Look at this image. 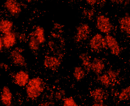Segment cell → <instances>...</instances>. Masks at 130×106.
Masks as SVG:
<instances>
[{
    "instance_id": "cell-1",
    "label": "cell",
    "mask_w": 130,
    "mask_h": 106,
    "mask_svg": "<svg viewBox=\"0 0 130 106\" xmlns=\"http://www.w3.org/2000/svg\"><path fill=\"white\" fill-rule=\"evenodd\" d=\"M26 90L28 97L34 99L39 97L43 92L44 84L41 78L37 77L29 80L26 85Z\"/></svg>"
},
{
    "instance_id": "cell-2",
    "label": "cell",
    "mask_w": 130,
    "mask_h": 106,
    "mask_svg": "<svg viewBox=\"0 0 130 106\" xmlns=\"http://www.w3.org/2000/svg\"><path fill=\"white\" fill-rule=\"evenodd\" d=\"M89 45L92 49L95 51L106 49L107 47L105 38L99 34H96L91 39Z\"/></svg>"
},
{
    "instance_id": "cell-3",
    "label": "cell",
    "mask_w": 130,
    "mask_h": 106,
    "mask_svg": "<svg viewBox=\"0 0 130 106\" xmlns=\"http://www.w3.org/2000/svg\"><path fill=\"white\" fill-rule=\"evenodd\" d=\"M96 25L100 31L105 33H109L113 27L109 19L104 15H100L98 17Z\"/></svg>"
},
{
    "instance_id": "cell-4",
    "label": "cell",
    "mask_w": 130,
    "mask_h": 106,
    "mask_svg": "<svg viewBox=\"0 0 130 106\" xmlns=\"http://www.w3.org/2000/svg\"><path fill=\"white\" fill-rule=\"evenodd\" d=\"M76 29L77 33L75 38V41L78 42L86 40L90 32L89 26L87 24L82 23Z\"/></svg>"
},
{
    "instance_id": "cell-5",
    "label": "cell",
    "mask_w": 130,
    "mask_h": 106,
    "mask_svg": "<svg viewBox=\"0 0 130 106\" xmlns=\"http://www.w3.org/2000/svg\"><path fill=\"white\" fill-rule=\"evenodd\" d=\"M4 4L9 12L13 16H18L21 11L20 5L15 0H7Z\"/></svg>"
},
{
    "instance_id": "cell-6",
    "label": "cell",
    "mask_w": 130,
    "mask_h": 106,
    "mask_svg": "<svg viewBox=\"0 0 130 106\" xmlns=\"http://www.w3.org/2000/svg\"><path fill=\"white\" fill-rule=\"evenodd\" d=\"M107 46L110 50L111 53L116 56L120 53V46L116 39L112 36L107 35L105 37Z\"/></svg>"
},
{
    "instance_id": "cell-7",
    "label": "cell",
    "mask_w": 130,
    "mask_h": 106,
    "mask_svg": "<svg viewBox=\"0 0 130 106\" xmlns=\"http://www.w3.org/2000/svg\"><path fill=\"white\" fill-rule=\"evenodd\" d=\"M43 64L46 68L53 71H55L60 66L61 62L60 59L55 57L46 56Z\"/></svg>"
},
{
    "instance_id": "cell-8",
    "label": "cell",
    "mask_w": 130,
    "mask_h": 106,
    "mask_svg": "<svg viewBox=\"0 0 130 106\" xmlns=\"http://www.w3.org/2000/svg\"><path fill=\"white\" fill-rule=\"evenodd\" d=\"M10 57L13 63L15 65L20 67L26 66L27 63L25 58L20 52L16 49L11 52Z\"/></svg>"
},
{
    "instance_id": "cell-9",
    "label": "cell",
    "mask_w": 130,
    "mask_h": 106,
    "mask_svg": "<svg viewBox=\"0 0 130 106\" xmlns=\"http://www.w3.org/2000/svg\"><path fill=\"white\" fill-rule=\"evenodd\" d=\"M29 80L28 74L23 70L19 71L17 72L14 77L15 83L18 86L21 87L26 86Z\"/></svg>"
},
{
    "instance_id": "cell-10",
    "label": "cell",
    "mask_w": 130,
    "mask_h": 106,
    "mask_svg": "<svg viewBox=\"0 0 130 106\" xmlns=\"http://www.w3.org/2000/svg\"><path fill=\"white\" fill-rule=\"evenodd\" d=\"M12 94L9 88L7 86H4L1 95L2 103L5 106H10L12 103Z\"/></svg>"
},
{
    "instance_id": "cell-11",
    "label": "cell",
    "mask_w": 130,
    "mask_h": 106,
    "mask_svg": "<svg viewBox=\"0 0 130 106\" xmlns=\"http://www.w3.org/2000/svg\"><path fill=\"white\" fill-rule=\"evenodd\" d=\"M2 41L4 47L6 49H9L13 47L16 43L15 35L11 32L5 34Z\"/></svg>"
},
{
    "instance_id": "cell-12",
    "label": "cell",
    "mask_w": 130,
    "mask_h": 106,
    "mask_svg": "<svg viewBox=\"0 0 130 106\" xmlns=\"http://www.w3.org/2000/svg\"><path fill=\"white\" fill-rule=\"evenodd\" d=\"M92 97L96 103H103L106 97V93L104 89L101 88H96L90 92Z\"/></svg>"
},
{
    "instance_id": "cell-13",
    "label": "cell",
    "mask_w": 130,
    "mask_h": 106,
    "mask_svg": "<svg viewBox=\"0 0 130 106\" xmlns=\"http://www.w3.org/2000/svg\"><path fill=\"white\" fill-rule=\"evenodd\" d=\"M105 67L103 62L99 58H95L91 63V70L96 74L101 73Z\"/></svg>"
},
{
    "instance_id": "cell-14",
    "label": "cell",
    "mask_w": 130,
    "mask_h": 106,
    "mask_svg": "<svg viewBox=\"0 0 130 106\" xmlns=\"http://www.w3.org/2000/svg\"><path fill=\"white\" fill-rule=\"evenodd\" d=\"M120 29L122 32L129 34L130 33V18L128 15L126 14L120 19L119 21Z\"/></svg>"
},
{
    "instance_id": "cell-15",
    "label": "cell",
    "mask_w": 130,
    "mask_h": 106,
    "mask_svg": "<svg viewBox=\"0 0 130 106\" xmlns=\"http://www.w3.org/2000/svg\"><path fill=\"white\" fill-rule=\"evenodd\" d=\"M40 44L44 42L45 39L43 28L40 26H37L35 30L31 34Z\"/></svg>"
},
{
    "instance_id": "cell-16",
    "label": "cell",
    "mask_w": 130,
    "mask_h": 106,
    "mask_svg": "<svg viewBox=\"0 0 130 106\" xmlns=\"http://www.w3.org/2000/svg\"><path fill=\"white\" fill-rule=\"evenodd\" d=\"M13 22L8 20H3L0 22V31L5 34L11 32L13 26Z\"/></svg>"
},
{
    "instance_id": "cell-17",
    "label": "cell",
    "mask_w": 130,
    "mask_h": 106,
    "mask_svg": "<svg viewBox=\"0 0 130 106\" xmlns=\"http://www.w3.org/2000/svg\"><path fill=\"white\" fill-rule=\"evenodd\" d=\"M80 59L81 60L84 70L87 72H89L91 70V63L90 58L87 54L83 53L79 56Z\"/></svg>"
},
{
    "instance_id": "cell-18",
    "label": "cell",
    "mask_w": 130,
    "mask_h": 106,
    "mask_svg": "<svg viewBox=\"0 0 130 106\" xmlns=\"http://www.w3.org/2000/svg\"><path fill=\"white\" fill-rule=\"evenodd\" d=\"M73 74L74 78L77 81H79L85 77V70L81 67H76L74 68Z\"/></svg>"
},
{
    "instance_id": "cell-19",
    "label": "cell",
    "mask_w": 130,
    "mask_h": 106,
    "mask_svg": "<svg viewBox=\"0 0 130 106\" xmlns=\"http://www.w3.org/2000/svg\"><path fill=\"white\" fill-rule=\"evenodd\" d=\"M29 42L30 49L33 51H37L39 48L40 43L36 40L34 37L31 35Z\"/></svg>"
},
{
    "instance_id": "cell-20",
    "label": "cell",
    "mask_w": 130,
    "mask_h": 106,
    "mask_svg": "<svg viewBox=\"0 0 130 106\" xmlns=\"http://www.w3.org/2000/svg\"><path fill=\"white\" fill-rule=\"evenodd\" d=\"M130 87H127L123 89L120 93L119 98L120 101L128 100L130 98Z\"/></svg>"
},
{
    "instance_id": "cell-21",
    "label": "cell",
    "mask_w": 130,
    "mask_h": 106,
    "mask_svg": "<svg viewBox=\"0 0 130 106\" xmlns=\"http://www.w3.org/2000/svg\"><path fill=\"white\" fill-rule=\"evenodd\" d=\"M98 80L101 84L106 87H108L111 84V79L107 74H104L98 78Z\"/></svg>"
},
{
    "instance_id": "cell-22",
    "label": "cell",
    "mask_w": 130,
    "mask_h": 106,
    "mask_svg": "<svg viewBox=\"0 0 130 106\" xmlns=\"http://www.w3.org/2000/svg\"><path fill=\"white\" fill-rule=\"evenodd\" d=\"M63 106H78L74 99L72 97L66 98L64 101Z\"/></svg>"
},
{
    "instance_id": "cell-23",
    "label": "cell",
    "mask_w": 130,
    "mask_h": 106,
    "mask_svg": "<svg viewBox=\"0 0 130 106\" xmlns=\"http://www.w3.org/2000/svg\"><path fill=\"white\" fill-rule=\"evenodd\" d=\"M107 73V75L112 81L115 80L118 75V73L116 72L111 70H109L108 71Z\"/></svg>"
},
{
    "instance_id": "cell-24",
    "label": "cell",
    "mask_w": 130,
    "mask_h": 106,
    "mask_svg": "<svg viewBox=\"0 0 130 106\" xmlns=\"http://www.w3.org/2000/svg\"><path fill=\"white\" fill-rule=\"evenodd\" d=\"M86 2L90 5H93L94 4L97 2L96 0H86Z\"/></svg>"
},
{
    "instance_id": "cell-25",
    "label": "cell",
    "mask_w": 130,
    "mask_h": 106,
    "mask_svg": "<svg viewBox=\"0 0 130 106\" xmlns=\"http://www.w3.org/2000/svg\"><path fill=\"white\" fill-rule=\"evenodd\" d=\"M92 106H107L105 104H104L103 103H96L95 102L93 104Z\"/></svg>"
},
{
    "instance_id": "cell-26",
    "label": "cell",
    "mask_w": 130,
    "mask_h": 106,
    "mask_svg": "<svg viewBox=\"0 0 130 106\" xmlns=\"http://www.w3.org/2000/svg\"><path fill=\"white\" fill-rule=\"evenodd\" d=\"M3 45L2 40L0 37V51L2 49Z\"/></svg>"
},
{
    "instance_id": "cell-27",
    "label": "cell",
    "mask_w": 130,
    "mask_h": 106,
    "mask_svg": "<svg viewBox=\"0 0 130 106\" xmlns=\"http://www.w3.org/2000/svg\"></svg>"
}]
</instances>
